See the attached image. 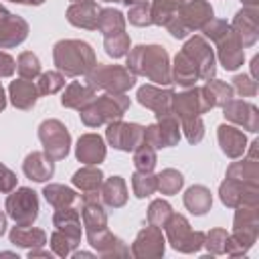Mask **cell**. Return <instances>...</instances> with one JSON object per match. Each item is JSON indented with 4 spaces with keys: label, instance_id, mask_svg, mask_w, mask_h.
<instances>
[{
    "label": "cell",
    "instance_id": "1",
    "mask_svg": "<svg viewBox=\"0 0 259 259\" xmlns=\"http://www.w3.org/2000/svg\"><path fill=\"white\" fill-rule=\"evenodd\" d=\"M127 67L134 69V73H142L150 77L156 83H170L172 75L168 71V55L162 47H136V51L127 59Z\"/></svg>",
    "mask_w": 259,
    "mask_h": 259
},
{
    "label": "cell",
    "instance_id": "2",
    "mask_svg": "<svg viewBox=\"0 0 259 259\" xmlns=\"http://www.w3.org/2000/svg\"><path fill=\"white\" fill-rule=\"evenodd\" d=\"M55 63L61 71L75 77L81 73H89L95 65V57H93V51L87 42L61 40L55 45Z\"/></svg>",
    "mask_w": 259,
    "mask_h": 259
},
{
    "label": "cell",
    "instance_id": "3",
    "mask_svg": "<svg viewBox=\"0 0 259 259\" xmlns=\"http://www.w3.org/2000/svg\"><path fill=\"white\" fill-rule=\"evenodd\" d=\"M127 105L130 101L123 95H103L97 101L91 99L85 107H81V119L89 127L99 125L103 121H117L121 119Z\"/></svg>",
    "mask_w": 259,
    "mask_h": 259
},
{
    "label": "cell",
    "instance_id": "4",
    "mask_svg": "<svg viewBox=\"0 0 259 259\" xmlns=\"http://www.w3.org/2000/svg\"><path fill=\"white\" fill-rule=\"evenodd\" d=\"M38 138L45 144V152L51 160H61L67 156L71 138H69L67 127L61 121H57V119L42 121L40 130H38Z\"/></svg>",
    "mask_w": 259,
    "mask_h": 259
},
{
    "label": "cell",
    "instance_id": "5",
    "mask_svg": "<svg viewBox=\"0 0 259 259\" xmlns=\"http://www.w3.org/2000/svg\"><path fill=\"white\" fill-rule=\"evenodd\" d=\"M93 89L101 87V89H109L113 93H123L125 89H130L136 83V77L121 69V67H97L87 81Z\"/></svg>",
    "mask_w": 259,
    "mask_h": 259
},
{
    "label": "cell",
    "instance_id": "6",
    "mask_svg": "<svg viewBox=\"0 0 259 259\" xmlns=\"http://www.w3.org/2000/svg\"><path fill=\"white\" fill-rule=\"evenodd\" d=\"M6 210L18 225H30L38 217L36 192H32L30 188H18L14 194L8 196Z\"/></svg>",
    "mask_w": 259,
    "mask_h": 259
},
{
    "label": "cell",
    "instance_id": "7",
    "mask_svg": "<svg viewBox=\"0 0 259 259\" xmlns=\"http://www.w3.org/2000/svg\"><path fill=\"white\" fill-rule=\"evenodd\" d=\"M186 61L194 67V71L198 73V77L202 79H210L214 75V57H212V51L210 47L202 40V38H192L184 45V49L180 51Z\"/></svg>",
    "mask_w": 259,
    "mask_h": 259
},
{
    "label": "cell",
    "instance_id": "8",
    "mask_svg": "<svg viewBox=\"0 0 259 259\" xmlns=\"http://www.w3.org/2000/svg\"><path fill=\"white\" fill-rule=\"evenodd\" d=\"M164 227H168V237L172 241L174 249L180 251H196L202 245V233H192L186 219L180 214H172L170 223H166Z\"/></svg>",
    "mask_w": 259,
    "mask_h": 259
},
{
    "label": "cell",
    "instance_id": "9",
    "mask_svg": "<svg viewBox=\"0 0 259 259\" xmlns=\"http://www.w3.org/2000/svg\"><path fill=\"white\" fill-rule=\"evenodd\" d=\"M107 140L117 150H136L144 142V127L138 123H121L119 119L115 123H109L107 127Z\"/></svg>",
    "mask_w": 259,
    "mask_h": 259
},
{
    "label": "cell",
    "instance_id": "10",
    "mask_svg": "<svg viewBox=\"0 0 259 259\" xmlns=\"http://www.w3.org/2000/svg\"><path fill=\"white\" fill-rule=\"evenodd\" d=\"M217 42L221 45V63L225 69L233 71L243 63V45L239 40V36L235 34L233 28H229L221 38H217Z\"/></svg>",
    "mask_w": 259,
    "mask_h": 259
},
{
    "label": "cell",
    "instance_id": "11",
    "mask_svg": "<svg viewBox=\"0 0 259 259\" xmlns=\"http://www.w3.org/2000/svg\"><path fill=\"white\" fill-rule=\"evenodd\" d=\"M26 22L12 16L10 12H6L2 6H0V45H18L20 40H24L26 36Z\"/></svg>",
    "mask_w": 259,
    "mask_h": 259
},
{
    "label": "cell",
    "instance_id": "12",
    "mask_svg": "<svg viewBox=\"0 0 259 259\" xmlns=\"http://www.w3.org/2000/svg\"><path fill=\"white\" fill-rule=\"evenodd\" d=\"M225 117L231 121L241 123L249 132H257V107L245 101H233L229 99L225 103Z\"/></svg>",
    "mask_w": 259,
    "mask_h": 259
},
{
    "label": "cell",
    "instance_id": "13",
    "mask_svg": "<svg viewBox=\"0 0 259 259\" xmlns=\"http://www.w3.org/2000/svg\"><path fill=\"white\" fill-rule=\"evenodd\" d=\"M172 91H162V89H156L152 85H146L138 91V101L150 109H154L158 115L162 113H168L170 105H172Z\"/></svg>",
    "mask_w": 259,
    "mask_h": 259
},
{
    "label": "cell",
    "instance_id": "14",
    "mask_svg": "<svg viewBox=\"0 0 259 259\" xmlns=\"http://www.w3.org/2000/svg\"><path fill=\"white\" fill-rule=\"evenodd\" d=\"M77 158L81 162H85V164H99L105 158V148H103L101 138L95 136V134H85L79 140Z\"/></svg>",
    "mask_w": 259,
    "mask_h": 259
},
{
    "label": "cell",
    "instance_id": "15",
    "mask_svg": "<svg viewBox=\"0 0 259 259\" xmlns=\"http://www.w3.org/2000/svg\"><path fill=\"white\" fill-rule=\"evenodd\" d=\"M233 30L239 36V40H241L243 34H247L243 45H253L257 40V12H255V6L245 8L237 14V18L233 22Z\"/></svg>",
    "mask_w": 259,
    "mask_h": 259
},
{
    "label": "cell",
    "instance_id": "16",
    "mask_svg": "<svg viewBox=\"0 0 259 259\" xmlns=\"http://www.w3.org/2000/svg\"><path fill=\"white\" fill-rule=\"evenodd\" d=\"M24 174L36 182H42L53 176V160L40 152H32L24 160Z\"/></svg>",
    "mask_w": 259,
    "mask_h": 259
},
{
    "label": "cell",
    "instance_id": "17",
    "mask_svg": "<svg viewBox=\"0 0 259 259\" xmlns=\"http://www.w3.org/2000/svg\"><path fill=\"white\" fill-rule=\"evenodd\" d=\"M69 16V22L75 24V26H83V28H97V6L91 2V0H85L83 4H75L69 8L67 12Z\"/></svg>",
    "mask_w": 259,
    "mask_h": 259
},
{
    "label": "cell",
    "instance_id": "18",
    "mask_svg": "<svg viewBox=\"0 0 259 259\" xmlns=\"http://www.w3.org/2000/svg\"><path fill=\"white\" fill-rule=\"evenodd\" d=\"M219 142L223 146V152L231 158H237L245 152V136L237 127L221 125L219 127Z\"/></svg>",
    "mask_w": 259,
    "mask_h": 259
},
{
    "label": "cell",
    "instance_id": "19",
    "mask_svg": "<svg viewBox=\"0 0 259 259\" xmlns=\"http://www.w3.org/2000/svg\"><path fill=\"white\" fill-rule=\"evenodd\" d=\"M10 97H12V103L20 109H28L34 105L36 97H38V89L26 81V79H20V81H14L10 85Z\"/></svg>",
    "mask_w": 259,
    "mask_h": 259
},
{
    "label": "cell",
    "instance_id": "20",
    "mask_svg": "<svg viewBox=\"0 0 259 259\" xmlns=\"http://www.w3.org/2000/svg\"><path fill=\"white\" fill-rule=\"evenodd\" d=\"M93 99V87L89 85V83H73V85H69L67 87V91H65V95H63V105H67V107H77V109H81V107H85L89 101Z\"/></svg>",
    "mask_w": 259,
    "mask_h": 259
},
{
    "label": "cell",
    "instance_id": "21",
    "mask_svg": "<svg viewBox=\"0 0 259 259\" xmlns=\"http://www.w3.org/2000/svg\"><path fill=\"white\" fill-rule=\"evenodd\" d=\"M210 192L204 188V186H192L186 190L184 194V204L190 208V212L194 214H204L208 208H210Z\"/></svg>",
    "mask_w": 259,
    "mask_h": 259
},
{
    "label": "cell",
    "instance_id": "22",
    "mask_svg": "<svg viewBox=\"0 0 259 259\" xmlns=\"http://www.w3.org/2000/svg\"><path fill=\"white\" fill-rule=\"evenodd\" d=\"M257 164L255 160H245V162H237L229 168V178L249 184V186H257Z\"/></svg>",
    "mask_w": 259,
    "mask_h": 259
},
{
    "label": "cell",
    "instance_id": "23",
    "mask_svg": "<svg viewBox=\"0 0 259 259\" xmlns=\"http://www.w3.org/2000/svg\"><path fill=\"white\" fill-rule=\"evenodd\" d=\"M101 16H97V28L109 36V34H115V32H123V16L119 10H101L99 12Z\"/></svg>",
    "mask_w": 259,
    "mask_h": 259
},
{
    "label": "cell",
    "instance_id": "24",
    "mask_svg": "<svg viewBox=\"0 0 259 259\" xmlns=\"http://www.w3.org/2000/svg\"><path fill=\"white\" fill-rule=\"evenodd\" d=\"M202 93H204V97H206V101H208L210 107L225 105L233 97V89L227 83H219V81H208L202 87Z\"/></svg>",
    "mask_w": 259,
    "mask_h": 259
},
{
    "label": "cell",
    "instance_id": "25",
    "mask_svg": "<svg viewBox=\"0 0 259 259\" xmlns=\"http://www.w3.org/2000/svg\"><path fill=\"white\" fill-rule=\"evenodd\" d=\"M73 182L85 190V194H97L99 186H101V172L95 168H83L79 172H75Z\"/></svg>",
    "mask_w": 259,
    "mask_h": 259
},
{
    "label": "cell",
    "instance_id": "26",
    "mask_svg": "<svg viewBox=\"0 0 259 259\" xmlns=\"http://www.w3.org/2000/svg\"><path fill=\"white\" fill-rule=\"evenodd\" d=\"M10 239H12L14 245H22V247L42 245L45 243V233L36 231V229H30L28 225H20V227H14V231L10 233Z\"/></svg>",
    "mask_w": 259,
    "mask_h": 259
},
{
    "label": "cell",
    "instance_id": "27",
    "mask_svg": "<svg viewBox=\"0 0 259 259\" xmlns=\"http://www.w3.org/2000/svg\"><path fill=\"white\" fill-rule=\"evenodd\" d=\"M103 198L109 206H121L125 202V184L119 176H113L103 184Z\"/></svg>",
    "mask_w": 259,
    "mask_h": 259
},
{
    "label": "cell",
    "instance_id": "28",
    "mask_svg": "<svg viewBox=\"0 0 259 259\" xmlns=\"http://www.w3.org/2000/svg\"><path fill=\"white\" fill-rule=\"evenodd\" d=\"M42 194H45V198H47L53 206H57V208H63L65 204H71V202L77 200V194H75L71 188L61 186V184H51V186H47Z\"/></svg>",
    "mask_w": 259,
    "mask_h": 259
},
{
    "label": "cell",
    "instance_id": "29",
    "mask_svg": "<svg viewBox=\"0 0 259 259\" xmlns=\"http://www.w3.org/2000/svg\"><path fill=\"white\" fill-rule=\"evenodd\" d=\"M134 164L140 172H150L154 166H156V150L148 144L142 142V146L136 148V154H134Z\"/></svg>",
    "mask_w": 259,
    "mask_h": 259
},
{
    "label": "cell",
    "instance_id": "30",
    "mask_svg": "<svg viewBox=\"0 0 259 259\" xmlns=\"http://www.w3.org/2000/svg\"><path fill=\"white\" fill-rule=\"evenodd\" d=\"M132 184H134V192H136V196H150L156 188H158V180L150 174V172H138V174H134V180H132Z\"/></svg>",
    "mask_w": 259,
    "mask_h": 259
},
{
    "label": "cell",
    "instance_id": "31",
    "mask_svg": "<svg viewBox=\"0 0 259 259\" xmlns=\"http://www.w3.org/2000/svg\"><path fill=\"white\" fill-rule=\"evenodd\" d=\"M127 49H130V38H127V34L115 32L113 36H111V34L105 36V51H107V55H111V57H121V55L127 53Z\"/></svg>",
    "mask_w": 259,
    "mask_h": 259
},
{
    "label": "cell",
    "instance_id": "32",
    "mask_svg": "<svg viewBox=\"0 0 259 259\" xmlns=\"http://www.w3.org/2000/svg\"><path fill=\"white\" fill-rule=\"evenodd\" d=\"M16 67H18V73L24 79H32V77H36L40 73V63H38L36 55H32V53H22L18 57V65Z\"/></svg>",
    "mask_w": 259,
    "mask_h": 259
},
{
    "label": "cell",
    "instance_id": "33",
    "mask_svg": "<svg viewBox=\"0 0 259 259\" xmlns=\"http://www.w3.org/2000/svg\"><path fill=\"white\" fill-rule=\"evenodd\" d=\"M182 186V174L176 172V170H164L160 176H158V188L166 194H172L176 192L178 188Z\"/></svg>",
    "mask_w": 259,
    "mask_h": 259
},
{
    "label": "cell",
    "instance_id": "34",
    "mask_svg": "<svg viewBox=\"0 0 259 259\" xmlns=\"http://www.w3.org/2000/svg\"><path fill=\"white\" fill-rule=\"evenodd\" d=\"M83 217H85V225L89 227V233L95 229L97 231L105 229V212L97 204H87L83 210Z\"/></svg>",
    "mask_w": 259,
    "mask_h": 259
},
{
    "label": "cell",
    "instance_id": "35",
    "mask_svg": "<svg viewBox=\"0 0 259 259\" xmlns=\"http://www.w3.org/2000/svg\"><path fill=\"white\" fill-rule=\"evenodd\" d=\"M170 217H172V208H170L168 202H164V200H156V202H152L150 212H148L150 223L162 227V225H166V221H168Z\"/></svg>",
    "mask_w": 259,
    "mask_h": 259
},
{
    "label": "cell",
    "instance_id": "36",
    "mask_svg": "<svg viewBox=\"0 0 259 259\" xmlns=\"http://www.w3.org/2000/svg\"><path fill=\"white\" fill-rule=\"evenodd\" d=\"M130 20L138 26H144V24H152V8L146 0L142 2H136L134 8L130 10Z\"/></svg>",
    "mask_w": 259,
    "mask_h": 259
},
{
    "label": "cell",
    "instance_id": "37",
    "mask_svg": "<svg viewBox=\"0 0 259 259\" xmlns=\"http://www.w3.org/2000/svg\"><path fill=\"white\" fill-rule=\"evenodd\" d=\"M63 85H65V79H63L59 73H45V75L40 77L38 91H40V93H55V91H59Z\"/></svg>",
    "mask_w": 259,
    "mask_h": 259
},
{
    "label": "cell",
    "instance_id": "38",
    "mask_svg": "<svg viewBox=\"0 0 259 259\" xmlns=\"http://www.w3.org/2000/svg\"><path fill=\"white\" fill-rule=\"evenodd\" d=\"M184 127H186V138L188 142H200L204 130H202V121L198 117H192V119H184Z\"/></svg>",
    "mask_w": 259,
    "mask_h": 259
},
{
    "label": "cell",
    "instance_id": "39",
    "mask_svg": "<svg viewBox=\"0 0 259 259\" xmlns=\"http://www.w3.org/2000/svg\"><path fill=\"white\" fill-rule=\"evenodd\" d=\"M235 89L241 93V95H255L257 93V81L245 77V75H237L235 79Z\"/></svg>",
    "mask_w": 259,
    "mask_h": 259
},
{
    "label": "cell",
    "instance_id": "40",
    "mask_svg": "<svg viewBox=\"0 0 259 259\" xmlns=\"http://www.w3.org/2000/svg\"><path fill=\"white\" fill-rule=\"evenodd\" d=\"M14 184H16L14 174H12L6 166H2V164H0V190H2V192H8Z\"/></svg>",
    "mask_w": 259,
    "mask_h": 259
},
{
    "label": "cell",
    "instance_id": "41",
    "mask_svg": "<svg viewBox=\"0 0 259 259\" xmlns=\"http://www.w3.org/2000/svg\"><path fill=\"white\" fill-rule=\"evenodd\" d=\"M14 61H12V57L10 55H6V53H0V77H8V75H12L14 73Z\"/></svg>",
    "mask_w": 259,
    "mask_h": 259
},
{
    "label": "cell",
    "instance_id": "42",
    "mask_svg": "<svg viewBox=\"0 0 259 259\" xmlns=\"http://www.w3.org/2000/svg\"><path fill=\"white\" fill-rule=\"evenodd\" d=\"M0 109H4V91H2V85H0Z\"/></svg>",
    "mask_w": 259,
    "mask_h": 259
},
{
    "label": "cell",
    "instance_id": "43",
    "mask_svg": "<svg viewBox=\"0 0 259 259\" xmlns=\"http://www.w3.org/2000/svg\"><path fill=\"white\" fill-rule=\"evenodd\" d=\"M241 2H245V4H251V6H255V4H257V0H241Z\"/></svg>",
    "mask_w": 259,
    "mask_h": 259
},
{
    "label": "cell",
    "instance_id": "44",
    "mask_svg": "<svg viewBox=\"0 0 259 259\" xmlns=\"http://www.w3.org/2000/svg\"><path fill=\"white\" fill-rule=\"evenodd\" d=\"M134 2H142V0H130V4H134Z\"/></svg>",
    "mask_w": 259,
    "mask_h": 259
},
{
    "label": "cell",
    "instance_id": "45",
    "mask_svg": "<svg viewBox=\"0 0 259 259\" xmlns=\"http://www.w3.org/2000/svg\"><path fill=\"white\" fill-rule=\"evenodd\" d=\"M121 2H125V4H130V0H121Z\"/></svg>",
    "mask_w": 259,
    "mask_h": 259
},
{
    "label": "cell",
    "instance_id": "46",
    "mask_svg": "<svg viewBox=\"0 0 259 259\" xmlns=\"http://www.w3.org/2000/svg\"><path fill=\"white\" fill-rule=\"evenodd\" d=\"M14 2H16V0H14ZM18 2H20V0H18Z\"/></svg>",
    "mask_w": 259,
    "mask_h": 259
}]
</instances>
